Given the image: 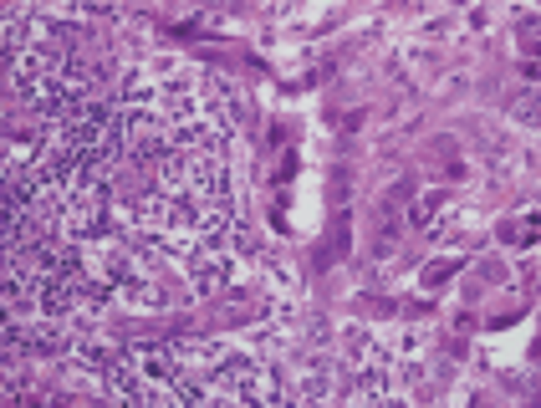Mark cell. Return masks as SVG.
I'll list each match as a JSON object with an SVG mask.
<instances>
[{
    "mask_svg": "<svg viewBox=\"0 0 541 408\" xmlns=\"http://www.w3.org/2000/svg\"><path fill=\"white\" fill-rule=\"evenodd\" d=\"M133 358H138V373H153V377L169 373V363H164V352H158V347H138Z\"/></svg>",
    "mask_w": 541,
    "mask_h": 408,
    "instance_id": "6da1fadb",
    "label": "cell"
},
{
    "mask_svg": "<svg viewBox=\"0 0 541 408\" xmlns=\"http://www.w3.org/2000/svg\"><path fill=\"white\" fill-rule=\"evenodd\" d=\"M439 204V194H424L419 204H414V225H429V209Z\"/></svg>",
    "mask_w": 541,
    "mask_h": 408,
    "instance_id": "7a4b0ae2",
    "label": "cell"
}]
</instances>
